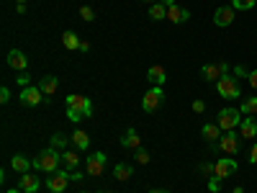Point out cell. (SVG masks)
I'll list each match as a JSON object with an SVG mask.
<instances>
[{
  "label": "cell",
  "instance_id": "cell-26",
  "mask_svg": "<svg viewBox=\"0 0 257 193\" xmlns=\"http://www.w3.org/2000/svg\"><path fill=\"white\" fill-rule=\"evenodd\" d=\"M149 18H152V21H162V18H167V6L162 3V0L149 8Z\"/></svg>",
  "mask_w": 257,
  "mask_h": 193
},
{
  "label": "cell",
  "instance_id": "cell-1",
  "mask_svg": "<svg viewBox=\"0 0 257 193\" xmlns=\"http://www.w3.org/2000/svg\"><path fill=\"white\" fill-rule=\"evenodd\" d=\"M59 162H62L59 149L47 147L44 152H39V157L34 160V167H36V170H44V173H57V170H59Z\"/></svg>",
  "mask_w": 257,
  "mask_h": 193
},
{
  "label": "cell",
  "instance_id": "cell-47",
  "mask_svg": "<svg viewBox=\"0 0 257 193\" xmlns=\"http://www.w3.org/2000/svg\"><path fill=\"white\" fill-rule=\"evenodd\" d=\"M16 3H26V0H16Z\"/></svg>",
  "mask_w": 257,
  "mask_h": 193
},
{
  "label": "cell",
  "instance_id": "cell-28",
  "mask_svg": "<svg viewBox=\"0 0 257 193\" xmlns=\"http://www.w3.org/2000/svg\"><path fill=\"white\" fill-rule=\"evenodd\" d=\"M239 114H244V116H254V114H257V98H254V95L247 98V101H242Z\"/></svg>",
  "mask_w": 257,
  "mask_h": 193
},
{
  "label": "cell",
  "instance_id": "cell-46",
  "mask_svg": "<svg viewBox=\"0 0 257 193\" xmlns=\"http://www.w3.org/2000/svg\"><path fill=\"white\" fill-rule=\"evenodd\" d=\"M162 3H165V6H173V3H175V0H162Z\"/></svg>",
  "mask_w": 257,
  "mask_h": 193
},
{
  "label": "cell",
  "instance_id": "cell-35",
  "mask_svg": "<svg viewBox=\"0 0 257 193\" xmlns=\"http://www.w3.org/2000/svg\"><path fill=\"white\" fill-rule=\"evenodd\" d=\"M18 85H24V88H29V85H31V75L21 72V77H18Z\"/></svg>",
  "mask_w": 257,
  "mask_h": 193
},
{
  "label": "cell",
  "instance_id": "cell-13",
  "mask_svg": "<svg viewBox=\"0 0 257 193\" xmlns=\"http://www.w3.org/2000/svg\"><path fill=\"white\" fill-rule=\"evenodd\" d=\"M231 21H234V8H231V6H221V8H216V13H213V24H216L219 29L229 26Z\"/></svg>",
  "mask_w": 257,
  "mask_h": 193
},
{
  "label": "cell",
  "instance_id": "cell-16",
  "mask_svg": "<svg viewBox=\"0 0 257 193\" xmlns=\"http://www.w3.org/2000/svg\"><path fill=\"white\" fill-rule=\"evenodd\" d=\"M39 88H41V93H44V95H54L57 88H59V80L54 75H44V77L39 80Z\"/></svg>",
  "mask_w": 257,
  "mask_h": 193
},
{
  "label": "cell",
  "instance_id": "cell-9",
  "mask_svg": "<svg viewBox=\"0 0 257 193\" xmlns=\"http://www.w3.org/2000/svg\"><path fill=\"white\" fill-rule=\"evenodd\" d=\"M72 178H70V173H64V170H57V173H49V178H47V188L52 190V193H62L64 188H67V183H70Z\"/></svg>",
  "mask_w": 257,
  "mask_h": 193
},
{
  "label": "cell",
  "instance_id": "cell-4",
  "mask_svg": "<svg viewBox=\"0 0 257 193\" xmlns=\"http://www.w3.org/2000/svg\"><path fill=\"white\" fill-rule=\"evenodd\" d=\"M216 90H219L221 98H229V101H234V98L242 95V88H239L237 77H229V75H224V77L216 82Z\"/></svg>",
  "mask_w": 257,
  "mask_h": 193
},
{
  "label": "cell",
  "instance_id": "cell-19",
  "mask_svg": "<svg viewBox=\"0 0 257 193\" xmlns=\"http://www.w3.org/2000/svg\"><path fill=\"white\" fill-rule=\"evenodd\" d=\"M132 175H134V165H128V162H118L113 167V178L116 180H132Z\"/></svg>",
  "mask_w": 257,
  "mask_h": 193
},
{
  "label": "cell",
  "instance_id": "cell-6",
  "mask_svg": "<svg viewBox=\"0 0 257 193\" xmlns=\"http://www.w3.org/2000/svg\"><path fill=\"white\" fill-rule=\"evenodd\" d=\"M18 98H21V103H24L26 109H36V106H41V103L47 101V98H44V93H41V88H39V85H29V88H24Z\"/></svg>",
  "mask_w": 257,
  "mask_h": 193
},
{
  "label": "cell",
  "instance_id": "cell-40",
  "mask_svg": "<svg viewBox=\"0 0 257 193\" xmlns=\"http://www.w3.org/2000/svg\"><path fill=\"white\" fill-rule=\"evenodd\" d=\"M249 162H252V165H257V144L249 149Z\"/></svg>",
  "mask_w": 257,
  "mask_h": 193
},
{
  "label": "cell",
  "instance_id": "cell-31",
  "mask_svg": "<svg viewBox=\"0 0 257 193\" xmlns=\"http://www.w3.org/2000/svg\"><path fill=\"white\" fill-rule=\"evenodd\" d=\"M80 18H82V21H88V24H90V21L95 18L93 8H90V6H82V8H80Z\"/></svg>",
  "mask_w": 257,
  "mask_h": 193
},
{
  "label": "cell",
  "instance_id": "cell-8",
  "mask_svg": "<svg viewBox=\"0 0 257 193\" xmlns=\"http://www.w3.org/2000/svg\"><path fill=\"white\" fill-rule=\"evenodd\" d=\"M105 170V155L103 152H93L88 160H85V173L93 175V178H100Z\"/></svg>",
  "mask_w": 257,
  "mask_h": 193
},
{
  "label": "cell",
  "instance_id": "cell-18",
  "mask_svg": "<svg viewBox=\"0 0 257 193\" xmlns=\"http://www.w3.org/2000/svg\"><path fill=\"white\" fill-rule=\"evenodd\" d=\"M239 129H242V139H257V121L254 119H242V124H239Z\"/></svg>",
  "mask_w": 257,
  "mask_h": 193
},
{
  "label": "cell",
  "instance_id": "cell-30",
  "mask_svg": "<svg viewBox=\"0 0 257 193\" xmlns=\"http://www.w3.org/2000/svg\"><path fill=\"white\" fill-rule=\"evenodd\" d=\"M134 160H137L139 165H147V162H149V152L139 147V149H134Z\"/></svg>",
  "mask_w": 257,
  "mask_h": 193
},
{
  "label": "cell",
  "instance_id": "cell-23",
  "mask_svg": "<svg viewBox=\"0 0 257 193\" xmlns=\"http://www.w3.org/2000/svg\"><path fill=\"white\" fill-rule=\"evenodd\" d=\"M147 80L152 82V85H160V88H162V82L167 80V75H165V70L160 67V64H155V67L147 70Z\"/></svg>",
  "mask_w": 257,
  "mask_h": 193
},
{
  "label": "cell",
  "instance_id": "cell-48",
  "mask_svg": "<svg viewBox=\"0 0 257 193\" xmlns=\"http://www.w3.org/2000/svg\"><path fill=\"white\" fill-rule=\"evenodd\" d=\"M100 193H111V190H100Z\"/></svg>",
  "mask_w": 257,
  "mask_h": 193
},
{
  "label": "cell",
  "instance_id": "cell-37",
  "mask_svg": "<svg viewBox=\"0 0 257 193\" xmlns=\"http://www.w3.org/2000/svg\"><path fill=\"white\" fill-rule=\"evenodd\" d=\"M11 101V90L8 88H0V103H8Z\"/></svg>",
  "mask_w": 257,
  "mask_h": 193
},
{
  "label": "cell",
  "instance_id": "cell-24",
  "mask_svg": "<svg viewBox=\"0 0 257 193\" xmlns=\"http://www.w3.org/2000/svg\"><path fill=\"white\" fill-rule=\"evenodd\" d=\"M62 162H64V167L72 173V170H77V165H80V157H77V152L67 149V152H62Z\"/></svg>",
  "mask_w": 257,
  "mask_h": 193
},
{
  "label": "cell",
  "instance_id": "cell-43",
  "mask_svg": "<svg viewBox=\"0 0 257 193\" xmlns=\"http://www.w3.org/2000/svg\"><path fill=\"white\" fill-rule=\"evenodd\" d=\"M231 193H244V188H242V185H237V188H234Z\"/></svg>",
  "mask_w": 257,
  "mask_h": 193
},
{
  "label": "cell",
  "instance_id": "cell-15",
  "mask_svg": "<svg viewBox=\"0 0 257 193\" xmlns=\"http://www.w3.org/2000/svg\"><path fill=\"white\" fill-rule=\"evenodd\" d=\"M167 18L173 21V24H185V21L190 18V13L185 8H180L178 3H173V6H167Z\"/></svg>",
  "mask_w": 257,
  "mask_h": 193
},
{
  "label": "cell",
  "instance_id": "cell-44",
  "mask_svg": "<svg viewBox=\"0 0 257 193\" xmlns=\"http://www.w3.org/2000/svg\"><path fill=\"white\" fill-rule=\"evenodd\" d=\"M139 3H152L155 6V3H160V0H139Z\"/></svg>",
  "mask_w": 257,
  "mask_h": 193
},
{
  "label": "cell",
  "instance_id": "cell-32",
  "mask_svg": "<svg viewBox=\"0 0 257 193\" xmlns=\"http://www.w3.org/2000/svg\"><path fill=\"white\" fill-rule=\"evenodd\" d=\"M213 170H216V162H201V173H203V175L211 178V175H213Z\"/></svg>",
  "mask_w": 257,
  "mask_h": 193
},
{
  "label": "cell",
  "instance_id": "cell-3",
  "mask_svg": "<svg viewBox=\"0 0 257 193\" xmlns=\"http://www.w3.org/2000/svg\"><path fill=\"white\" fill-rule=\"evenodd\" d=\"M216 147L221 149L224 155H237L239 152V147H242V134H237V132H224L221 134V139L216 142Z\"/></svg>",
  "mask_w": 257,
  "mask_h": 193
},
{
  "label": "cell",
  "instance_id": "cell-7",
  "mask_svg": "<svg viewBox=\"0 0 257 193\" xmlns=\"http://www.w3.org/2000/svg\"><path fill=\"white\" fill-rule=\"evenodd\" d=\"M224 75H229V64L226 62H216V64H203L201 67V77L208 82H219Z\"/></svg>",
  "mask_w": 257,
  "mask_h": 193
},
{
  "label": "cell",
  "instance_id": "cell-29",
  "mask_svg": "<svg viewBox=\"0 0 257 193\" xmlns=\"http://www.w3.org/2000/svg\"><path fill=\"white\" fill-rule=\"evenodd\" d=\"M257 6V0H231V8L234 11H249Z\"/></svg>",
  "mask_w": 257,
  "mask_h": 193
},
{
  "label": "cell",
  "instance_id": "cell-38",
  "mask_svg": "<svg viewBox=\"0 0 257 193\" xmlns=\"http://www.w3.org/2000/svg\"><path fill=\"white\" fill-rule=\"evenodd\" d=\"M234 75H237V77H249V72L242 67V64H237V67H234Z\"/></svg>",
  "mask_w": 257,
  "mask_h": 193
},
{
  "label": "cell",
  "instance_id": "cell-20",
  "mask_svg": "<svg viewBox=\"0 0 257 193\" xmlns=\"http://www.w3.org/2000/svg\"><path fill=\"white\" fill-rule=\"evenodd\" d=\"M11 167L16 170V173H29V170L34 167V160H26L24 155H13V160H11Z\"/></svg>",
  "mask_w": 257,
  "mask_h": 193
},
{
  "label": "cell",
  "instance_id": "cell-22",
  "mask_svg": "<svg viewBox=\"0 0 257 193\" xmlns=\"http://www.w3.org/2000/svg\"><path fill=\"white\" fill-rule=\"evenodd\" d=\"M80 44H82V41H80V36H77L75 31H64V34H62V47H64V49L75 52V49H80Z\"/></svg>",
  "mask_w": 257,
  "mask_h": 193
},
{
  "label": "cell",
  "instance_id": "cell-2",
  "mask_svg": "<svg viewBox=\"0 0 257 193\" xmlns=\"http://www.w3.org/2000/svg\"><path fill=\"white\" fill-rule=\"evenodd\" d=\"M216 124L221 126V132H234L239 124H242V114L239 109H221L216 116Z\"/></svg>",
  "mask_w": 257,
  "mask_h": 193
},
{
  "label": "cell",
  "instance_id": "cell-11",
  "mask_svg": "<svg viewBox=\"0 0 257 193\" xmlns=\"http://www.w3.org/2000/svg\"><path fill=\"white\" fill-rule=\"evenodd\" d=\"M8 67H11V70H18V72H26V67H29L26 54L21 52V49H11V52H8Z\"/></svg>",
  "mask_w": 257,
  "mask_h": 193
},
{
  "label": "cell",
  "instance_id": "cell-33",
  "mask_svg": "<svg viewBox=\"0 0 257 193\" xmlns=\"http://www.w3.org/2000/svg\"><path fill=\"white\" fill-rule=\"evenodd\" d=\"M219 180H221V178H216V175L208 178V190H211V193H219V185H221Z\"/></svg>",
  "mask_w": 257,
  "mask_h": 193
},
{
  "label": "cell",
  "instance_id": "cell-14",
  "mask_svg": "<svg viewBox=\"0 0 257 193\" xmlns=\"http://www.w3.org/2000/svg\"><path fill=\"white\" fill-rule=\"evenodd\" d=\"M41 185V180L34 175V173H21V180H18V188L24 193H36Z\"/></svg>",
  "mask_w": 257,
  "mask_h": 193
},
{
  "label": "cell",
  "instance_id": "cell-34",
  "mask_svg": "<svg viewBox=\"0 0 257 193\" xmlns=\"http://www.w3.org/2000/svg\"><path fill=\"white\" fill-rule=\"evenodd\" d=\"M67 119H70V121H75V124H77V121H82V119H85V116H82V114H80V111H75V109H67Z\"/></svg>",
  "mask_w": 257,
  "mask_h": 193
},
{
  "label": "cell",
  "instance_id": "cell-27",
  "mask_svg": "<svg viewBox=\"0 0 257 193\" xmlns=\"http://www.w3.org/2000/svg\"><path fill=\"white\" fill-rule=\"evenodd\" d=\"M72 139L67 137V134H62V132H57V134H52V139H49V147H54V149H64Z\"/></svg>",
  "mask_w": 257,
  "mask_h": 193
},
{
  "label": "cell",
  "instance_id": "cell-25",
  "mask_svg": "<svg viewBox=\"0 0 257 193\" xmlns=\"http://www.w3.org/2000/svg\"><path fill=\"white\" fill-rule=\"evenodd\" d=\"M70 139H72V144H75L77 149H88V147H90V137L85 134L82 129H77V132H75V134H72Z\"/></svg>",
  "mask_w": 257,
  "mask_h": 193
},
{
  "label": "cell",
  "instance_id": "cell-45",
  "mask_svg": "<svg viewBox=\"0 0 257 193\" xmlns=\"http://www.w3.org/2000/svg\"><path fill=\"white\" fill-rule=\"evenodd\" d=\"M149 193H170V190H160V188H155V190H149Z\"/></svg>",
  "mask_w": 257,
  "mask_h": 193
},
{
  "label": "cell",
  "instance_id": "cell-42",
  "mask_svg": "<svg viewBox=\"0 0 257 193\" xmlns=\"http://www.w3.org/2000/svg\"><path fill=\"white\" fill-rule=\"evenodd\" d=\"M6 193H24V190H21V188H8Z\"/></svg>",
  "mask_w": 257,
  "mask_h": 193
},
{
  "label": "cell",
  "instance_id": "cell-12",
  "mask_svg": "<svg viewBox=\"0 0 257 193\" xmlns=\"http://www.w3.org/2000/svg\"><path fill=\"white\" fill-rule=\"evenodd\" d=\"M237 173V160H216V170H213V175L216 178H229Z\"/></svg>",
  "mask_w": 257,
  "mask_h": 193
},
{
  "label": "cell",
  "instance_id": "cell-17",
  "mask_svg": "<svg viewBox=\"0 0 257 193\" xmlns=\"http://www.w3.org/2000/svg\"><path fill=\"white\" fill-rule=\"evenodd\" d=\"M201 137L216 144V142L221 139V126H219V124H203V129H201Z\"/></svg>",
  "mask_w": 257,
  "mask_h": 193
},
{
  "label": "cell",
  "instance_id": "cell-21",
  "mask_svg": "<svg viewBox=\"0 0 257 193\" xmlns=\"http://www.w3.org/2000/svg\"><path fill=\"white\" fill-rule=\"evenodd\" d=\"M121 144H123L126 149H139V147H142V139H139L137 129H128V132L123 134V139H121Z\"/></svg>",
  "mask_w": 257,
  "mask_h": 193
},
{
  "label": "cell",
  "instance_id": "cell-10",
  "mask_svg": "<svg viewBox=\"0 0 257 193\" xmlns=\"http://www.w3.org/2000/svg\"><path fill=\"white\" fill-rule=\"evenodd\" d=\"M67 109H75V111H80L85 119L88 116H93V103H90V98H85V95H67Z\"/></svg>",
  "mask_w": 257,
  "mask_h": 193
},
{
  "label": "cell",
  "instance_id": "cell-39",
  "mask_svg": "<svg viewBox=\"0 0 257 193\" xmlns=\"http://www.w3.org/2000/svg\"><path fill=\"white\" fill-rule=\"evenodd\" d=\"M247 80H249V85H252V88H254V90H257V70H252V72H249V77H247Z\"/></svg>",
  "mask_w": 257,
  "mask_h": 193
},
{
  "label": "cell",
  "instance_id": "cell-49",
  "mask_svg": "<svg viewBox=\"0 0 257 193\" xmlns=\"http://www.w3.org/2000/svg\"><path fill=\"white\" fill-rule=\"evenodd\" d=\"M80 193H88V190H80Z\"/></svg>",
  "mask_w": 257,
  "mask_h": 193
},
{
  "label": "cell",
  "instance_id": "cell-41",
  "mask_svg": "<svg viewBox=\"0 0 257 193\" xmlns=\"http://www.w3.org/2000/svg\"><path fill=\"white\" fill-rule=\"evenodd\" d=\"M70 178H72V180H82V173H80V170H72Z\"/></svg>",
  "mask_w": 257,
  "mask_h": 193
},
{
  "label": "cell",
  "instance_id": "cell-36",
  "mask_svg": "<svg viewBox=\"0 0 257 193\" xmlns=\"http://www.w3.org/2000/svg\"><path fill=\"white\" fill-rule=\"evenodd\" d=\"M193 111L203 114V111H206V103H203V101H193Z\"/></svg>",
  "mask_w": 257,
  "mask_h": 193
},
{
  "label": "cell",
  "instance_id": "cell-5",
  "mask_svg": "<svg viewBox=\"0 0 257 193\" xmlns=\"http://www.w3.org/2000/svg\"><path fill=\"white\" fill-rule=\"evenodd\" d=\"M162 103H165V93H162L160 85H155V88L142 98V109H144L147 114H155V111L162 109Z\"/></svg>",
  "mask_w": 257,
  "mask_h": 193
}]
</instances>
